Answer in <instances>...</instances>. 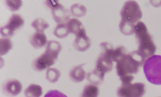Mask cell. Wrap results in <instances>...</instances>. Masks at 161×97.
I'll return each instance as SVG.
<instances>
[{"label": "cell", "instance_id": "6da1fadb", "mask_svg": "<svg viewBox=\"0 0 161 97\" xmlns=\"http://www.w3.org/2000/svg\"><path fill=\"white\" fill-rule=\"evenodd\" d=\"M121 19L119 26L121 33L126 35H132L135 27L142 16L140 7L136 2H126L120 12Z\"/></svg>", "mask_w": 161, "mask_h": 97}, {"label": "cell", "instance_id": "7a4b0ae2", "mask_svg": "<svg viewBox=\"0 0 161 97\" xmlns=\"http://www.w3.org/2000/svg\"><path fill=\"white\" fill-rule=\"evenodd\" d=\"M134 33L138 43L137 54L145 61V59L155 53L156 46L145 24L139 21L136 25Z\"/></svg>", "mask_w": 161, "mask_h": 97}, {"label": "cell", "instance_id": "3957f363", "mask_svg": "<svg viewBox=\"0 0 161 97\" xmlns=\"http://www.w3.org/2000/svg\"><path fill=\"white\" fill-rule=\"evenodd\" d=\"M145 62L136 51L126 53L117 62V74L120 78L132 75L138 72Z\"/></svg>", "mask_w": 161, "mask_h": 97}, {"label": "cell", "instance_id": "277c9868", "mask_svg": "<svg viewBox=\"0 0 161 97\" xmlns=\"http://www.w3.org/2000/svg\"><path fill=\"white\" fill-rule=\"evenodd\" d=\"M143 71L147 80L156 85L161 84V56L154 55L144 62Z\"/></svg>", "mask_w": 161, "mask_h": 97}, {"label": "cell", "instance_id": "5b68a950", "mask_svg": "<svg viewBox=\"0 0 161 97\" xmlns=\"http://www.w3.org/2000/svg\"><path fill=\"white\" fill-rule=\"evenodd\" d=\"M59 52L46 47L44 52L33 60L32 66L35 71L40 72L53 65Z\"/></svg>", "mask_w": 161, "mask_h": 97}, {"label": "cell", "instance_id": "8992f818", "mask_svg": "<svg viewBox=\"0 0 161 97\" xmlns=\"http://www.w3.org/2000/svg\"><path fill=\"white\" fill-rule=\"evenodd\" d=\"M145 85L142 83L122 84L117 89L119 97H142L145 93Z\"/></svg>", "mask_w": 161, "mask_h": 97}, {"label": "cell", "instance_id": "52a82bcc", "mask_svg": "<svg viewBox=\"0 0 161 97\" xmlns=\"http://www.w3.org/2000/svg\"><path fill=\"white\" fill-rule=\"evenodd\" d=\"M24 23V19L19 15L14 14L9 18L6 24L0 27L1 35L6 38L11 37L14 31L22 26Z\"/></svg>", "mask_w": 161, "mask_h": 97}, {"label": "cell", "instance_id": "ba28073f", "mask_svg": "<svg viewBox=\"0 0 161 97\" xmlns=\"http://www.w3.org/2000/svg\"><path fill=\"white\" fill-rule=\"evenodd\" d=\"M113 67V61L106 53L102 51L97 60L95 68L103 75L111 71Z\"/></svg>", "mask_w": 161, "mask_h": 97}, {"label": "cell", "instance_id": "9c48e42d", "mask_svg": "<svg viewBox=\"0 0 161 97\" xmlns=\"http://www.w3.org/2000/svg\"><path fill=\"white\" fill-rule=\"evenodd\" d=\"M53 18L55 22L58 23H66L69 20V10L59 3L51 9Z\"/></svg>", "mask_w": 161, "mask_h": 97}, {"label": "cell", "instance_id": "30bf717a", "mask_svg": "<svg viewBox=\"0 0 161 97\" xmlns=\"http://www.w3.org/2000/svg\"><path fill=\"white\" fill-rule=\"evenodd\" d=\"M21 83L16 79H10L4 84L3 90L4 94L9 96H14L19 94L22 89Z\"/></svg>", "mask_w": 161, "mask_h": 97}, {"label": "cell", "instance_id": "8fae6325", "mask_svg": "<svg viewBox=\"0 0 161 97\" xmlns=\"http://www.w3.org/2000/svg\"><path fill=\"white\" fill-rule=\"evenodd\" d=\"M76 36L74 43L75 49L80 51H84L88 49L91 45L89 38L86 35L85 29L82 30Z\"/></svg>", "mask_w": 161, "mask_h": 97}, {"label": "cell", "instance_id": "7c38bea8", "mask_svg": "<svg viewBox=\"0 0 161 97\" xmlns=\"http://www.w3.org/2000/svg\"><path fill=\"white\" fill-rule=\"evenodd\" d=\"M30 41L34 47L39 49L46 45L47 42V39L44 32L36 31L31 35Z\"/></svg>", "mask_w": 161, "mask_h": 97}, {"label": "cell", "instance_id": "4fadbf2b", "mask_svg": "<svg viewBox=\"0 0 161 97\" xmlns=\"http://www.w3.org/2000/svg\"><path fill=\"white\" fill-rule=\"evenodd\" d=\"M83 64L76 66L71 70L69 76L71 79L76 82L82 81L85 78L86 72L82 67Z\"/></svg>", "mask_w": 161, "mask_h": 97}, {"label": "cell", "instance_id": "5bb4252c", "mask_svg": "<svg viewBox=\"0 0 161 97\" xmlns=\"http://www.w3.org/2000/svg\"><path fill=\"white\" fill-rule=\"evenodd\" d=\"M67 24L69 33L75 35L84 29L81 22L75 18L69 19Z\"/></svg>", "mask_w": 161, "mask_h": 97}, {"label": "cell", "instance_id": "9a60e30c", "mask_svg": "<svg viewBox=\"0 0 161 97\" xmlns=\"http://www.w3.org/2000/svg\"><path fill=\"white\" fill-rule=\"evenodd\" d=\"M104 76V75L94 69L87 74L86 79L92 84L98 85L101 84L103 81Z\"/></svg>", "mask_w": 161, "mask_h": 97}, {"label": "cell", "instance_id": "2e32d148", "mask_svg": "<svg viewBox=\"0 0 161 97\" xmlns=\"http://www.w3.org/2000/svg\"><path fill=\"white\" fill-rule=\"evenodd\" d=\"M42 93L41 86L34 84L29 85L24 91L25 97H40Z\"/></svg>", "mask_w": 161, "mask_h": 97}, {"label": "cell", "instance_id": "e0dca14e", "mask_svg": "<svg viewBox=\"0 0 161 97\" xmlns=\"http://www.w3.org/2000/svg\"><path fill=\"white\" fill-rule=\"evenodd\" d=\"M99 90L97 86L93 84H88L84 87L80 97H97Z\"/></svg>", "mask_w": 161, "mask_h": 97}, {"label": "cell", "instance_id": "ac0fdd59", "mask_svg": "<svg viewBox=\"0 0 161 97\" xmlns=\"http://www.w3.org/2000/svg\"><path fill=\"white\" fill-rule=\"evenodd\" d=\"M67 23H59L57 25L53 32L55 36L59 38H62L69 35L70 33Z\"/></svg>", "mask_w": 161, "mask_h": 97}, {"label": "cell", "instance_id": "d6986e66", "mask_svg": "<svg viewBox=\"0 0 161 97\" xmlns=\"http://www.w3.org/2000/svg\"><path fill=\"white\" fill-rule=\"evenodd\" d=\"M61 73L59 71L55 68H47L46 78L50 82L54 83L56 82L60 76Z\"/></svg>", "mask_w": 161, "mask_h": 97}, {"label": "cell", "instance_id": "ffe728a7", "mask_svg": "<svg viewBox=\"0 0 161 97\" xmlns=\"http://www.w3.org/2000/svg\"><path fill=\"white\" fill-rule=\"evenodd\" d=\"M12 44L11 40L8 38L0 39V55H5L12 48Z\"/></svg>", "mask_w": 161, "mask_h": 97}, {"label": "cell", "instance_id": "44dd1931", "mask_svg": "<svg viewBox=\"0 0 161 97\" xmlns=\"http://www.w3.org/2000/svg\"><path fill=\"white\" fill-rule=\"evenodd\" d=\"M31 26L36 31L44 32L45 30L49 27V25L44 20L39 18L34 20L32 22Z\"/></svg>", "mask_w": 161, "mask_h": 97}, {"label": "cell", "instance_id": "7402d4cb", "mask_svg": "<svg viewBox=\"0 0 161 97\" xmlns=\"http://www.w3.org/2000/svg\"><path fill=\"white\" fill-rule=\"evenodd\" d=\"M5 3L8 8L11 11L18 10L22 4L21 0H5Z\"/></svg>", "mask_w": 161, "mask_h": 97}, {"label": "cell", "instance_id": "603a6c76", "mask_svg": "<svg viewBox=\"0 0 161 97\" xmlns=\"http://www.w3.org/2000/svg\"><path fill=\"white\" fill-rule=\"evenodd\" d=\"M44 97H67L64 94L57 90H51L48 91Z\"/></svg>", "mask_w": 161, "mask_h": 97}, {"label": "cell", "instance_id": "cb8c5ba5", "mask_svg": "<svg viewBox=\"0 0 161 97\" xmlns=\"http://www.w3.org/2000/svg\"><path fill=\"white\" fill-rule=\"evenodd\" d=\"M45 4L49 8L51 9L59 3L58 0H46Z\"/></svg>", "mask_w": 161, "mask_h": 97}]
</instances>
